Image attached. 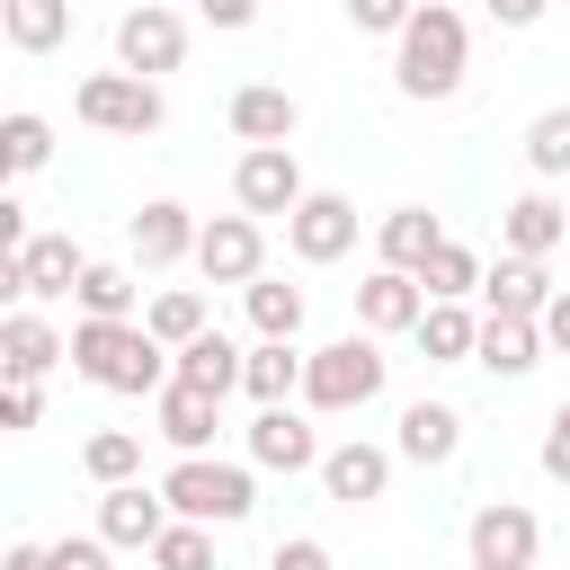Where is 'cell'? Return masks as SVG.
<instances>
[{
  "instance_id": "obj_23",
  "label": "cell",
  "mask_w": 570,
  "mask_h": 570,
  "mask_svg": "<svg viewBox=\"0 0 570 570\" xmlns=\"http://www.w3.org/2000/svg\"><path fill=\"white\" fill-rule=\"evenodd\" d=\"M0 365H9V374H36V383H45V374L62 365V330H53L45 312H0Z\"/></svg>"
},
{
  "instance_id": "obj_35",
  "label": "cell",
  "mask_w": 570,
  "mask_h": 570,
  "mask_svg": "<svg viewBox=\"0 0 570 570\" xmlns=\"http://www.w3.org/2000/svg\"><path fill=\"white\" fill-rule=\"evenodd\" d=\"M525 169L534 178H570V107H543L525 125Z\"/></svg>"
},
{
  "instance_id": "obj_1",
  "label": "cell",
  "mask_w": 570,
  "mask_h": 570,
  "mask_svg": "<svg viewBox=\"0 0 570 570\" xmlns=\"http://www.w3.org/2000/svg\"><path fill=\"white\" fill-rule=\"evenodd\" d=\"M62 356H71V374L98 383V392H160V383H169V347H160L142 321H80V330L62 338Z\"/></svg>"
},
{
  "instance_id": "obj_36",
  "label": "cell",
  "mask_w": 570,
  "mask_h": 570,
  "mask_svg": "<svg viewBox=\"0 0 570 570\" xmlns=\"http://www.w3.org/2000/svg\"><path fill=\"white\" fill-rule=\"evenodd\" d=\"M0 134H9V160H18V178L53 160V125H45V116H27V107H18V116H0Z\"/></svg>"
},
{
  "instance_id": "obj_41",
  "label": "cell",
  "mask_w": 570,
  "mask_h": 570,
  "mask_svg": "<svg viewBox=\"0 0 570 570\" xmlns=\"http://www.w3.org/2000/svg\"><path fill=\"white\" fill-rule=\"evenodd\" d=\"M534 330H543V347H561V356H570V285H552V303L534 312Z\"/></svg>"
},
{
  "instance_id": "obj_6",
  "label": "cell",
  "mask_w": 570,
  "mask_h": 570,
  "mask_svg": "<svg viewBox=\"0 0 570 570\" xmlns=\"http://www.w3.org/2000/svg\"><path fill=\"white\" fill-rule=\"evenodd\" d=\"M463 543H472V570H534L543 525H534V508H517V499H481L472 525H463Z\"/></svg>"
},
{
  "instance_id": "obj_38",
  "label": "cell",
  "mask_w": 570,
  "mask_h": 570,
  "mask_svg": "<svg viewBox=\"0 0 570 570\" xmlns=\"http://www.w3.org/2000/svg\"><path fill=\"white\" fill-rule=\"evenodd\" d=\"M338 9H347V27H356V36H401L419 0H338Z\"/></svg>"
},
{
  "instance_id": "obj_33",
  "label": "cell",
  "mask_w": 570,
  "mask_h": 570,
  "mask_svg": "<svg viewBox=\"0 0 570 570\" xmlns=\"http://www.w3.org/2000/svg\"><path fill=\"white\" fill-rule=\"evenodd\" d=\"M80 472H89L98 490H116V481H134V472H142V436H134V428H98V436L80 445Z\"/></svg>"
},
{
  "instance_id": "obj_29",
  "label": "cell",
  "mask_w": 570,
  "mask_h": 570,
  "mask_svg": "<svg viewBox=\"0 0 570 570\" xmlns=\"http://www.w3.org/2000/svg\"><path fill=\"white\" fill-rule=\"evenodd\" d=\"M410 285H419L428 303H463V294L481 285V258H472L463 240H436V249L419 258V276H410Z\"/></svg>"
},
{
  "instance_id": "obj_46",
  "label": "cell",
  "mask_w": 570,
  "mask_h": 570,
  "mask_svg": "<svg viewBox=\"0 0 570 570\" xmlns=\"http://www.w3.org/2000/svg\"><path fill=\"white\" fill-rule=\"evenodd\" d=\"M0 570H45V543H9V552H0Z\"/></svg>"
},
{
  "instance_id": "obj_9",
  "label": "cell",
  "mask_w": 570,
  "mask_h": 570,
  "mask_svg": "<svg viewBox=\"0 0 570 570\" xmlns=\"http://www.w3.org/2000/svg\"><path fill=\"white\" fill-rule=\"evenodd\" d=\"M196 267H205V285H249V276H267V232L249 214H214V223H196Z\"/></svg>"
},
{
  "instance_id": "obj_24",
  "label": "cell",
  "mask_w": 570,
  "mask_h": 570,
  "mask_svg": "<svg viewBox=\"0 0 570 570\" xmlns=\"http://www.w3.org/2000/svg\"><path fill=\"white\" fill-rule=\"evenodd\" d=\"M472 365H490V374H534V365H543V330H534V321H490V312H481Z\"/></svg>"
},
{
  "instance_id": "obj_28",
  "label": "cell",
  "mask_w": 570,
  "mask_h": 570,
  "mask_svg": "<svg viewBox=\"0 0 570 570\" xmlns=\"http://www.w3.org/2000/svg\"><path fill=\"white\" fill-rule=\"evenodd\" d=\"M436 240H445V232H436V214H428V205H392V214H383V267L419 276V258H428Z\"/></svg>"
},
{
  "instance_id": "obj_20",
  "label": "cell",
  "mask_w": 570,
  "mask_h": 570,
  "mask_svg": "<svg viewBox=\"0 0 570 570\" xmlns=\"http://www.w3.org/2000/svg\"><path fill=\"white\" fill-rule=\"evenodd\" d=\"M419 312H428V294L401 276V267H374L365 285H356V321H365V338H392V330H419Z\"/></svg>"
},
{
  "instance_id": "obj_39",
  "label": "cell",
  "mask_w": 570,
  "mask_h": 570,
  "mask_svg": "<svg viewBox=\"0 0 570 570\" xmlns=\"http://www.w3.org/2000/svg\"><path fill=\"white\" fill-rule=\"evenodd\" d=\"M45 570H107V543L98 534H53L45 543Z\"/></svg>"
},
{
  "instance_id": "obj_48",
  "label": "cell",
  "mask_w": 570,
  "mask_h": 570,
  "mask_svg": "<svg viewBox=\"0 0 570 570\" xmlns=\"http://www.w3.org/2000/svg\"><path fill=\"white\" fill-rule=\"evenodd\" d=\"M134 9H160V0H134Z\"/></svg>"
},
{
  "instance_id": "obj_14",
  "label": "cell",
  "mask_w": 570,
  "mask_h": 570,
  "mask_svg": "<svg viewBox=\"0 0 570 570\" xmlns=\"http://www.w3.org/2000/svg\"><path fill=\"white\" fill-rule=\"evenodd\" d=\"M294 125H303L294 89H276V80H249V89H232V134H240L249 151H267V142H294Z\"/></svg>"
},
{
  "instance_id": "obj_13",
  "label": "cell",
  "mask_w": 570,
  "mask_h": 570,
  "mask_svg": "<svg viewBox=\"0 0 570 570\" xmlns=\"http://www.w3.org/2000/svg\"><path fill=\"white\" fill-rule=\"evenodd\" d=\"M160 525H169V508H160V490H142V481H116V490L98 499V543H107V552H151Z\"/></svg>"
},
{
  "instance_id": "obj_32",
  "label": "cell",
  "mask_w": 570,
  "mask_h": 570,
  "mask_svg": "<svg viewBox=\"0 0 570 570\" xmlns=\"http://www.w3.org/2000/svg\"><path fill=\"white\" fill-rule=\"evenodd\" d=\"M472 312L463 303H428L419 312V347H428V365H472Z\"/></svg>"
},
{
  "instance_id": "obj_10",
  "label": "cell",
  "mask_w": 570,
  "mask_h": 570,
  "mask_svg": "<svg viewBox=\"0 0 570 570\" xmlns=\"http://www.w3.org/2000/svg\"><path fill=\"white\" fill-rule=\"evenodd\" d=\"M232 196H240V214H249V223H258V214H294V205H303V160H294V142L240 151V169H232Z\"/></svg>"
},
{
  "instance_id": "obj_45",
  "label": "cell",
  "mask_w": 570,
  "mask_h": 570,
  "mask_svg": "<svg viewBox=\"0 0 570 570\" xmlns=\"http://www.w3.org/2000/svg\"><path fill=\"white\" fill-rule=\"evenodd\" d=\"M27 303V276H18V249H0V312Z\"/></svg>"
},
{
  "instance_id": "obj_15",
  "label": "cell",
  "mask_w": 570,
  "mask_h": 570,
  "mask_svg": "<svg viewBox=\"0 0 570 570\" xmlns=\"http://www.w3.org/2000/svg\"><path fill=\"white\" fill-rule=\"evenodd\" d=\"M151 419H160V436H169L178 454H205L214 428H223V401L196 392V383H160V392H151Z\"/></svg>"
},
{
  "instance_id": "obj_21",
  "label": "cell",
  "mask_w": 570,
  "mask_h": 570,
  "mask_svg": "<svg viewBox=\"0 0 570 570\" xmlns=\"http://www.w3.org/2000/svg\"><path fill=\"white\" fill-rule=\"evenodd\" d=\"M169 383H196V392H240V347L223 338V330H196L187 347H169Z\"/></svg>"
},
{
  "instance_id": "obj_40",
  "label": "cell",
  "mask_w": 570,
  "mask_h": 570,
  "mask_svg": "<svg viewBox=\"0 0 570 570\" xmlns=\"http://www.w3.org/2000/svg\"><path fill=\"white\" fill-rule=\"evenodd\" d=\"M267 570H330V543H312V534H285V543L267 552Z\"/></svg>"
},
{
  "instance_id": "obj_27",
  "label": "cell",
  "mask_w": 570,
  "mask_h": 570,
  "mask_svg": "<svg viewBox=\"0 0 570 570\" xmlns=\"http://www.w3.org/2000/svg\"><path fill=\"white\" fill-rule=\"evenodd\" d=\"M71 294H80V321H134V294H142V285H134V267H116V258H89Z\"/></svg>"
},
{
  "instance_id": "obj_43",
  "label": "cell",
  "mask_w": 570,
  "mask_h": 570,
  "mask_svg": "<svg viewBox=\"0 0 570 570\" xmlns=\"http://www.w3.org/2000/svg\"><path fill=\"white\" fill-rule=\"evenodd\" d=\"M0 249H27V205L0 187Z\"/></svg>"
},
{
  "instance_id": "obj_18",
  "label": "cell",
  "mask_w": 570,
  "mask_h": 570,
  "mask_svg": "<svg viewBox=\"0 0 570 570\" xmlns=\"http://www.w3.org/2000/svg\"><path fill=\"white\" fill-rule=\"evenodd\" d=\"M80 240L71 232H27V249H18V276H27V303H53V294H71L80 285Z\"/></svg>"
},
{
  "instance_id": "obj_16",
  "label": "cell",
  "mask_w": 570,
  "mask_h": 570,
  "mask_svg": "<svg viewBox=\"0 0 570 570\" xmlns=\"http://www.w3.org/2000/svg\"><path fill=\"white\" fill-rule=\"evenodd\" d=\"M392 454H401V463H454V454H463V410H454V401H410Z\"/></svg>"
},
{
  "instance_id": "obj_44",
  "label": "cell",
  "mask_w": 570,
  "mask_h": 570,
  "mask_svg": "<svg viewBox=\"0 0 570 570\" xmlns=\"http://www.w3.org/2000/svg\"><path fill=\"white\" fill-rule=\"evenodd\" d=\"M481 9H490V18H499V27H534V18H543V9H552V0H481Z\"/></svg>"
},
{
  "instance_id": "obj_4",
  "label": "cell",
  "mask_w": 570,
  "mask_h": 570,
  "mask_svg": "<svg viewBox=\"0 0 570 570\" xmlns=\"http://www.w3.org/2000/svg\"><path fill=\"white\" fill-rule=\"evenodd\" d=\"M383 374H392V356H383L365 330H347V338H330V347L303 356V401L338 419V410H365V401L383 392Z\"/></svg>"
},
{
  "instance_id": "obj_26",
  "label": "cell",
  "mask_w": 570,
  "mask_h": 570,
  "mask_svg": "<svg viewBox=\"0 0 570 570\" xmlns=\"http://www.w3.org/2000/svg\"><path fill=\"white\" fill-rule=\"evenodd\" d=\"M71 36V0H0V45L9 53H53Z\"/></svg>"
},
{
  "instance_id": "obj_22",
  "label": "cell",
  "mask_w": 570,
  "mask_h": 570,
  "mask_svg": "<svg viewBox=\"0 0 570 570\" xmlns=\"http://www.w3.org/2000/svg\"><path fill=\"white\" fill-rule=\"evenodd\" d=\"M561 232H570V214L534 187V196H517L508 214H499V240H508V258H552L561 249Z\"/></svg>"
},
{
  "instance_id": "obj_7",
  "label": "cell",
  "mask_w": 570,
  "mask_h": 570,
  "mask_svg": "<svg viewBox=\"0 0 570 570\" xmlns=\"http://www.w3.org/2000/svg\"><path fill=\"white\" fill-rule=\"evenodd\" d=\"M187 62V18L160 0V9H125L116 18V71H134V80H160V71H178Z\"/></svg>"
},
{
  "instance_id": "obj_12",
  "label": "cell",
  "mask_w": 570,
  "mask_h": 570,
  "mask_svg": "<svg viewBox=\"0 0 570 570\" xmlns=\"http://www.w3.org/2000/svg\"><path fill=\"white\" fill-rule=\"evenodd\" d=\"M249 463H267V472H312V463H321V436H312V419H303L294 401L258 410V419H249Z\"/></svg>"
},
{
  "instance_id": "obj_25",
  "label": "cell",
  "mask_w": 570,
  "mask_h": 570,
  "mask_svg": "<svg viewBox=\"0 0 570 570\" xmlns=\"http://www.w3.org/2000/svg\"><path fill=\"white\" fill-rule=\"evenodd\" d=\"M240 392H249L258 410L294 401V392H303V356H294V338H258V347L240 356Z\"/></svg>"
},
{
  "instance_id": "obj_8",
  "label": "cell",
  "mask_w": 570,
  "mask_h": 570,
  "mask_svg": "<svg viewBox=\"0 0 570 570\" xmlns=\"http://www.w3.org/2000/svg\"><path fill=\"white\" fill-rule=\"evenodd\" d=\"M285 240H294V258H303V267H330V258H347V249H356V205H347V196H330V187H303V205L285 214Z\"/></svg>"
},
{
  "instance_id": "obj_19",
  "label": "cell",
  "mask_w": 570,
  "mask_h": 570,
  "mask_svg": "<svg viewBox=\"0 0 570 570\" xmlns=\"http://www.w3.org/2000/svg\"><path fill=\"white\" fill-rule=\"evenodd\" d=\"M472 294H490V321H534L552 303V276H543V258H499V267H481Z\"/></svg>"
},
{
  "instance_id": "obj_31",
  "label": "cell",
  "mask_w": 570,
  "mask_h": 570,
  "mask_svg": "<svg viewBox=\"0 0 570 570\" xmlns=\"http://www.w3.org/2000/svg\"><path fill=\"white\" fill-rule=\"evenodd\" d=\"M240 303H249V330H258V338H294V330H303V285L249 276V285H240Z\"/></svg>"
},
{
  "instance_id": "obj_34",
  "label": "cell",
  "mask_w": 570,
  "mask_h": 570,
  "mask_svg": "<svg viewBox=\"0 0 570 570\" xmlns=\"http://www.w3.org/2000/svg\"><path fill=\"white\" fill-rule=\"evenodd\" d=\"M151 570H214V525L169 517V525L151 534Z\"/></svg>"
},
{
  "instance_id": "obj_49",
  "label": "cell",
  "mask_w": 570,
  "mask_h": 570,
  "mask_svg": "<svg viewBox=\"0 0 570 570\" xmlns=\"http://www.w3.org/2000/svg\"><path fill=\"white\" fill-rule=\"evenodd\" d=\"M561 249H570V232H561Z\"/></svg>"
},
{
  "instance_id": "obj_3",
  "label": "cell",
  "mask_w": 570,
  "mask_h": 570,
  "mask_svg": "<svg viewBox=\"0 0 570 570\" xmlns=\"http://www.w3.org/2000/svg\"><path fill=\"white\" fill-rule=\"evenodd\" d=\"M160 508L187 517V525H240L258 508V481L240 463H214V454H178L169 481H160Z\"/></svg>"
},
{
  "instance_id": "obj_11",
  "label": "cell",
  "mask_w": 570,
  "mask_h": 570,
  "mask_svg": "<svg viewBox=\"0 0 570 570\" xmlns=\"http://www.w3.org/2000/svg\"><path fill=\"white\" fill-rule=\"evenodd\" d=\"M321 490L338 499V508H365V499H383L392 490V454L383 445H365V436H347V445H321Z\"/></svg>"
},
{
  "instance_id": "obj_37",
  "label": "cell",
  "mask_w": 570,
  "mask_h": 570,
  "mask_svg": "<svg viewBox=\"0 0 570 570\" xmlns=\"http://www.w3.org/2000/svg\"><path fill=\"white\" fill-rule=\"evenodd\" d=\"M36 419H45V383H36V374H9V365H0V428L18 436V428H36Z\"/></svg>"
},
{
  "instance_id": "obj_17",
  "label": "cell",
  "mask_w": 570,
  "mask_h": 570,
  "mask_svg": "<svg viewBox=\"0 0 570 570\" xmlns=\"http://www.w3.org/2000/svg\"><path fill=\"white\" fill-rule=\"evenodd\" d=\"M134 258H142V267H178V258H196V214H187L178 196H151V205L134 214Z\"/></svg>"
},
{
  "instance_id": "obj_30",
  "label": "cell",
  "mask_w": 570,
  "mask_h": 570,
  "mask_svg": "<svg viewBox=\"0 0 570 570\" xmlns=\"http://www.w3.org/2000/svg\"><path fill=\"white\" fill-rule=\"evenodd\" d=\"M142 330H151L160 347H187V338H196V330H214V321H205V294H196V285H169V294H151V303H142Z\"/></svg>"
},
{
  "instance_id": "obj_5",
  "label": "cell",
  "mask_w": 570,
  "mask_h": 570,
  "mask_svg": "<svg viewBox=\"0 0 570 570\" xmlns=\"http://www.w3.org/2000/svg\"><path fill=\"white\" fill-rule=\"evenodd\" d=\"M80 125H98V134H160L169 125V107H160V80H134V71H89L80 80Z\"/></svg>"
},
{
  "instance_id": "obj_2",
  "label": "cell",
  "mask_w": 570,
  "mask_h": 570,
  "mask_svg": "<svg viewBox=\"0 0 570 570\" xmlns=\"http://www.w3.org/2000/svg\"><path fill=\"white\" fill-rule=\"evenodd\" d=\"M463 53H472V36H463L454 0H419L410 27L392 36V80H401V98H454V89H463Z\"/></svg>"
},
{
  "instance_id": "obj_42",
  "label": "cell",
  "mask_w": 570,
  "mask_h": 570,
  "mask_svg": "<svg viewBox=\"0 0 570 570\" xmlns=\"http://www.w3.org/2000/svg\"><path fill=\"white\" fill-rule=\"evenodd\" d=\"M543 472L552 481H570V401L552 410V428H543Z\"/></svg>"
},
{
  "instance_id": "obj_47",
  "label": "cell",
  "mask_w": 570,
  "mask_h": 570,
  "mask_svg": "<svg viewBox=\"0 0 570 570\" xmlns=\"http://www.w3.org/2000/svg\"><path fill=\"white\" fill-rule=\"evenodd\" d=\"M9 178H18V160H9V134H0V187H9Z\"/></svg>"
}]
</instances>
